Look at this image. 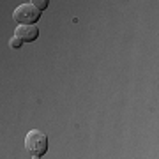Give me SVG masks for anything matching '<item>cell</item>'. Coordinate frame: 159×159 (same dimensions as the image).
I'll return each mask as SVG.
<instances>
[{
    "label": "cell",
    "mask_w": 159,
    "mask_h": 159,
    "mask_svg": "<svg viewBox=\"0 0 159 159\" xmlns=\"http://www.w3.org/2000/svg\"><path fill=\"white\" fill-rule=\"evenodd\" d=\"M25 148L30 152V156L41 157L48 150V136L39 129H32L25 136Z\"/></svg>",
    "instance_id": "cell-1"
},
{
    "label": "cell",
    "mask_w": 159,
    "mask_h": 159,
    "mask_svg": "<svg viewBox=\"0 0 159 159\" xmlns=\"http://www.w3.org/2000/svg\"><path fill=\"white\" fill-rule=\"evenodd\" d=\"M39 16H41V11L32 2L18 6L14 9V12H12V20L18 21L20 25H35V21L39 20Z\"/></svg>",
    "instance_id": "cell-2"
},
{
    "label": "cell",
    "mask_w": 159,
    "mask_h": 159,
    "mask_svg": "<svg viewBox=\"0 0 159 159\" xmlns=\"http://www.w3.org/2000/svg\"><path fill=\"white\" fill-rule=\"evenodd\" d=\"M14 35L25 43H32L39 37V29L35 25H18V29L14 30Z\"/></svg>",
    "instance_id": "cell-3"
},
{
    "label": "cell",
    "mask_w": 159,
    "mask_h": 159,
    "mask_svg": "<svg viewBox=\"0 0 159 159\" xmlns=\"http://www.w3.org/2000/svg\"><path fill=\"white\" fill-rule=\"evenodd\" d=\"M21 43H23L21 39H18L16 35H12L11 41H9V46H11L12 50H18V48H21Z\"/></svg>",
    "instance_id": "cell-4"
},
{
    "label": "cell",
    "mask_w": 159,
    "mask_h": 159,
    "mask_svg": "<svg viewBox=\"0 0 159 159\" xmlns=\"http://www.w3.org/2000/svg\"><path fill=\"white\" fill-rule=\"evenodd\" d=\"M32 4H34V6L39 9V11H44L46 7H48V4H50V2H48V0H37V2H32Z\"/></svg>",
    "instance_id": "cell-5"
}]
</instances>
